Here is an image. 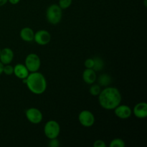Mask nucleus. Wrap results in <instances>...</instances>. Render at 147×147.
Returning a JSON list of instances; mask_svg holds the SVG:
<instances>
[{
  "label": "nucleus",
  "mask_w": 147,
  "mask_h": 147,
  "mask_svg": "<svg viewBox=\"0 0 147 147\" xmlns=\"http://www.w3.org/2000/svg\"><path fill=\"white\" fill-rule=\"evenodd\" d=\"M112 79L109 75L103 74L99 76L98 78V83L101 86H107L111 83Z\"/></svg>",
  "instance_id": "nucleus-15"
},
{
  "label": "nucleus",
  "mask_w": 147,
  "mask_h": 147,
  "mask_svg": "<svg viewBox=\"0 0 147 147\" xmlns=\"http://www.w3.org/2000/svg\"><path fill=\"white\" fill-rule=\"evenodd\" d=\"M62 14V9L57 4L50 5L46 11L47 21L53 24H57L61 21Z\"/></svg>",
  "instance_id": "nucleus-3"
},
{
  "label": "nucleus",
  "mask_w": 147,
  "mask_h": 147,
  "mask_svg": "<svg viewBox=\"0 0 147 147\" xmlns=\"http://www.w3.org/2000/svg\"><path fill=\"white\" fill-rule=\"evenodd\" d=\"M110 147H124L125 142L121 139H115L110 143Z\"/></svg>",
  "instance_id": "nucleus-17"
},
{
  "label": "nucleus",
  "mask_w": 147,
  "mask_h": 147,
  "mask_svg": "<svg viewBox=\"0 0 147 147\" xmlns=\"http://www.w3.org/2000/svg\"><path fill=\"white\" fill-rule=\"evenodd\" d=\"M44 132L48 139H52L57 138L60 132V125L55 121H49L45 125Z\"/></svg>",
  "instance_id": "nucleus-4"
},
{
  "label": "nucleus",
  "mask_w": 147,
  "mask_h": 147,
  "mask_svg": "<svg viewBox=\"0 0 147 147\" xmlns=\"http://www.w3.org/2000/svg\"><path fill=\"white\" fill-rule=\"evenodd\" d=\"M100 91H101V90H100V87L99 85H93L90 88V93L93 96H98Z\"/></svg>",
  "instance_id": "nucleus-18"
},
{
  "label": "nucleus",
  "mask_w": 147,
  "mask_h": 147,
  "mask_svg": "<svg viewBox=\"0 0 147 147\" xmlns=\"http://www.w3.org/2000/svg\"><path fill=\"white\" fill-rule=\"evenodd\" d=\"M14 58V53L10 48L6 47L0 52V61L4 65H8Z\"/></svg>",
  "instance_id": "nucleus-11"
},
{
  "label": "nucleus",
  "mask_w": 147,
  "mask_h": 147,
  "mask_svg": "<svg viewBox=\"0 0 147 147\" xmlns=\"http://www.w3.org/2000/svg\"><path fill=\"white\" fill-rule=\"evenodd\" d=\"M49 146L50 147H58L60 146V142L57 140V138L50 139V142H49Z\"/></svg>",
  "instance_id": "nucleus-22"
},
{
  "label": "nucleus",
  "mask_w": 147,
  "mask_h": 147,
  "mask_svg": "<svg viewBox=\"0 0 147 147\" xmlns=\"http://www.w3.org/2000/svg\"><path fill=\"white\" fill-rule=\"evenodd\" d=\"M80 124L85 127H90L95 123V117L93 113L88 110L82 111L78 116Z\"/></svg>",
  "instance_id": "nucleus-6"
},
{
  "label": "nucleus",
  "mask_w": 147,
  "mask_h": 147,
  "mask_svg": "<svg viewBox=\"0 0 147 147\" xmlns=\"http://www.w3.org/2000/svg\"><path fill=\"white\" fill-rule=\"evenodd\" d=\"M29 90L34 94H42L47 88V81L42 73L33 72L28 75L26 78L22 79Z\"/></svg>",
  "instance_id": "nucleus-2"
},
{
  "label": "nucleus",
  "mask_w": 147,
  "mask_h": 147,
  "mask_svg": "<svg viewBox=\"0 0 147 147\" xmlns=\"http://www.w3.org/2000/svg\"><path fill=\"white\" fill-rule=\"evenodd\" d=\"M72 4V0H59V7L62 9H65L68 8Z\"/></svg>",
  "instance_id": "nucleus-19"
},
{
  "label": "nucleus",
  "mask_w": 147,
  "mask_h": 147,
  "mask_svg": "<svg viewBox=\"0 0 147 147\" xmlns=\"http://www.w3.org/2000/svg\"><path fill=\"white\" fill-rule=\"evenodd\" d=\"M7 1H8V0H0V7L4 6V4H7Z\"/></svg>",
  "instance_id": "nucleus-26"
},
{
  "label": "nucleus",
  "mask_w": 147,
  "mask_h": 147,
  "mask_svg": "<svg viewBox=\"0 0 147 147\" xmlns=\"http://www.w3.org/2000/svg\"><path fill=\"white\" fill-rule=\"evenodd\" d=\"M115 114L121 119H127L131 116L132 111L130 107L126 105H119L114 109Z\"/></svg>",
  "instance_id": "nucleus-9"
},
{
  "label": "nucleus",
  "mask_w": 147,
  "mask_h": 147,
  "mask_svg": "<svg viewBox=\"0 0 147 147\" xmlns=\"http://www.w3.org/2000/svg\"><path fill=\"white\" fill-rule=\"evenodd\" d=\"M34 40L40 45H45L50 42L51 40V35L47 30H41L37 31L34 34Z\"/></svg>",
  "instance_id": "nucleus-8"
},
{
  "label": "nucleus",
  "mask_w": 147,
  "mask_h": 147,
  "mask_svg": "<svg viewBox=\"0 0 147 147\" xmlns=\"http://www.w3.org/2000/svg\"><path fill=\"white\" fill-rule=\"evenodd\" d=\"M133 113L136 117L139 119H144L147 116V104L145 102H142L135 106Z\"/></svg>",
  "instance_id": "nucleus-10"
},
{
  "label": "nucleus",
  "mask_w": 147,
  "mask_h": 147,
  "mask_svg": "<svg viewBox=\"0 0 147 147\" xmlns=\"http://www.w3.org/2000/svg\"><path fill=\"white\" fill-rule=\"evenodd\" d=\"M93 65H94L93 58H88L85 61V66H86V68L93 69Z\"/></svg>",
  "instance_id": "nucleus-21"
},
{
  "label": "nucleus",
  "mask_w": 147,
  "mask_h": 147,
  "mask_svg": "<svg viewBox=\"0 0 147 147\" xmlns=\"http://www.w3.org/2000/svg\"><path fill=\"white\" fill-rule=\"evenodd\" d=\"M34 31L30 27H24L20 31V37L24 41L31 42L34 40Z\"/></svg>",
  "instance_id": "nucleus-14"
},
{
  "label": "nucleus",
  "mask_w": 147,
  "mask_h": 147,
  "mask_svg": "<svg viewBox=\"0 0 147 147\" xmlns=\"http://www.w3.org/2000/svg\"><path fill=\"white\" fill-rule=\"evenodd\" d=\"M3 69H4V64L0 61V75L3 73Z\"/></svg>",
  "instance_id": "nucleus-25"
},
{
  "label": "nucleus",
  "mask_w": 147,
  "mask_h": 147,
  "mask_svg": "<svg viewBox=\"0 0 147 147\" xmlns=\"http://www.w3.org/2000/svg\"><path fill=\"white\" fill-rule=\"evenodd\" d=\"M20 0H8V1H9L10 4H17L20 2Z\"/></svg>",
  "instance_id": "nucleus-24"
},
{
  "label": "nucleus",
  "mask_w": 147,
  "mask_h": 147,
  "mask_svg": "<svg viewBox=\"0 0 147 147\" xmlns=\"http://www.w3.org/2000/svg\"><path fill=\"white\" fill-rule=\"evenodd\" d=\"M83 79L87 84H93L96 80V71L93 69L86 68L83 73Z\"/></svg>",
  "instance_id": "nucleus-13"
},
{
  "label": "nucleus",
  "mask_w": 147,
  "mask_h": 147,
  "mask_svg": "<svg viewBox=\"0 0 147 147\" xmlns=\"http://www.w3.org/2000/svg\"><path fill=\"white\" fill-rule=\"evenodd\" d=\"M26 117L32 123L37 124L42 120V113L36 108H30L26 111Z\"/></svg>",
  "instance_id": "nucleus-7"
},
{
  "label": "nucleus",
  "mask_w": 147,
  "mask_h": 147,
  "mask_svg": "<svg viewBox=\"0 0 147 147\" xmlns=\"http://www.w3.org/2000/svg\"><path fill=\"white\" fill-rule=\"evenodd\" d=\"M0 52H1V50H0Z\"/></svg>",
  "instance_id": "nucleus-27"
},
{
  "label": "nucleus",
  "mask_w": 147,
  "mask_h": 147,
  "mask_svg": "<svg viewBox=\"0 0 147 147\" xmlns=\"http://www.w3.org/2000/svg\"><path fill=\"white\" fill-rule=\"evenodd\" d=\"M30 72L27 70L26 66L22 64H17L16 65L15 67H14V74L17 76L18 78L24 79L28 76L30 74Z\"/></svg>",
  "instance_id": "nucleus-12"
},
{
  "label": "nucleus",
  "mask_w": 147,
  "mask_h": 147,
  "mask_svg": "<svg viewBox=\"0 0 147 147\" xmlns=\"http://www.w3.org/2000/svg\"><path fill=\"white\" fill-rule=\"evenodd\" d=\"M94 60V65H93V70L95 71H100L104 67V62H103V59H101L99 57H96L93 58Z\"/></svg>",
  "instance_id": "nucleus-16"
},
{
  "label": "nucleus",
  "mask_w": 147,
  "mask_h": 147,
  "mask_svg": "<svg viewBox=\"0 0 147 147\" xmlns=\"http://www.w3.org/2000/svg\"><path fill=\"white\" fill-rule=\"evenodd\" d=\"M98 100L102 108L106 110H113L120 105L121 95L116 88L108 87L100 91Z\"/></svg>",
  "instance_id": "nucleus-1"
},
{
  "label": "nucleus",
  "mask_w": 147,
  "mask_h": 147,
  "mask_svg": "<svg viewBox=\"0 0 147 147\" xmlns=\"http://www.w3.org/2000/svg\"><path fill=\"white\" fill-rule=\"evenodd\" d=\"M3 73L4 74L7 75V76H11L14 73V67L10 65H6L4 66V69H3Z\"/></svg>",
  "instance_id": "nucleus-20"
},
{
  "label": "nucleus",
  "mask_w": 147,
  "mask_h": 147,
  "mask_svg": "<svg viewBox=\"0 0 147 147\" xmlns=\"http://www.w3.org/2000/svg\"><path fill=\"white\" fill-rule=\"evenodd\" d=\"M40 65H41L40 58L37 54L31 53V54H29L26 57L24 65L30 73L37 72L40 69Z\"/></svg>",
  "instance_id": "nucleus-5"
},
{
  "label": "nucleus",
  "mask_w": 147,
  "mask_h": 147,
  "mask_svg": "<svg viewBox=\"0 0 147 147\" xmlns=\"http://www.w3.org/2000/svg\"><path fill=\"white\" fill-rule=\"evenodd\" d=\"M106 144L102 140H96L93 144L94 147H106Z\"/></svg>",
  "instance_id": "nucleus-23"
}]
</instances>
